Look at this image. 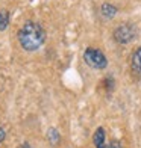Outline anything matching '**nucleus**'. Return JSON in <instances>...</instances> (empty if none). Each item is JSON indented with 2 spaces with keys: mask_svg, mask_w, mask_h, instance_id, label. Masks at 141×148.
Here are the masks:
<instances>
[{
  "mask_svg": "<svg viewBox=\"0 0 141 148\" xmlns=\"http://www.w3.org/2000/svg\"><path fill=\"white\" fill-rule=\"evenodd\" d=\"M5 139H6V132L3 130V127L0 125V144H2V142H3Z\"/></svg>",
  "mask_w": 141,
  "mask_h": 148,
  "instance_id": "10",
  "label": "nucleus"
},
{
  "mask_svg": "<svg viewBox=\"0 0 141 148\" xmlns=\"http://www.w3.org/2000/svg\"><path fill=\"white\" fill-rule=\"evenodd\" d=\"M132 68L141 73V45L138 49H135V51L132 53Z\"/></svg>",
  "mask_w": 141,
  "mask_h": 148,
  "instance_id": "6",
  "label": "nucleus"
},
{
  "mask_svg": "<svg viewBox=\"0 0 141 148\" xmlns=\"http://www.w3.org/2000/svg\"><path fill=\"white\" fill-rule=\"evenodd\" d=\"M93 144L96 148H123L120 140H111L106 142V133L103 127H97V130L93 134Z\"/></svg>",
  "mask_w": 141,
  "mask_h": 148,
  "instance_id": "4",
  "label": "nucleus"
},
{
  "mask_svg": "<svg viewBox=\"0 0 141 148\" xmlns=\"http://www.w3.org/2000/svg\"><path fill=\"white\" fill-rule=\"evenodd\" d=\"M47 140H49L52 145H56L59 140H61V134H59V132L55 127H50L49 132H47Z\"/></svg>",
  "mask_w": 141,
  "mask_h": 148,
  "instance_id": "8",
  "label": "nucleus"
},
{
  "mask_svg": "<svg viewBox=\"0 0 141 148\" xmlns=\"http://www.w3.org/2000/svg\"><path fill=\"white\" fill-rule=\"evenodd\" d=\"M46 30L37 21H26L17 33L20 47L24 51H37L46 42Z\"/></svg>",
  "mask_w": 141,
  "mask_h": 148,
  "instance_id": "1",
  "label": "nucleus"
},
{
  "mask_svg": "<svg viewBox=\"0 0 141 148\" xmlns=\"http://www.w3.org/2000/svg\"><path fill=\"white\" fill-rule=\"evenodd\" d=\"M105 85H106V89L111 91V89L114 88V80H112V77H105Z\"/></svg>",
  "mask_w": 141,
  "mask_h": 148,
  "instance_id": "9",
  "label": "nucleus"
},
{
  "mask_svg": "<svg viewBox=\"0 0 141 148\" xmlns=\"http://www.w3.org/2000/svg\"><path fill=\"white\" fill-rule=\"evenodd\" d=\"M84 60L86 65L94 70H105L108 66V59L103 55V51L94 49V47H88L84 51Z\"/></svg>",
  "mask_w": 141,
  "mask_h": 148,
  "instance_id": "2",
  "label": "nucleus"
},
{
  "mask_svg": "<svg viewBox=\"0 0 141 148\" xmlns=\"http://www.w3.org/2000/svg\"><path fill=\"white\" fill-rule=\"evenodd\" d=\"M100 14L103 18H114L117 14V8L111 3H103L100 6Z\"/></svg>",
  "mask_w": 141,
  "mask_h": 148,
  "instance_id": "5",
  "label": "nucleus"
},
{
  "mask_svg": "<svg viewBox=\"0 0 141 148\" xmlns=\"http://www.w3.org/2000/svg\"><path fill=\"white\" fill-rule=\"evenodd\" d=\"M17 148H32V147H30V145H29L28 142H23V144H20V145H18Z\"/></svg>",
  "mask_w": 141,
  "mask_h": 148,
  "instance_id": "11",
  "label": "nucleus"
},
{
  "mask_svg": "<svg viewBox=\"0 0 141 148\" xmlns=\"http://www.w3.org/2000/svg\"><path fill=\"white\" fill-rule=\"evenodd\" d=\"M9 18H11L9 12L3 8H0V32L6 30V27L9 26Z\"/></svg>",
  "mask_w": 141,
  "mask_h": 148,
  "instance_id": "7",
  "label": "nucleus"
},
{
  "mask_svg": "<svg viewBox=\"0 0 141 148\" xmlns=\"http://www.w3.org/2000/svg\"><path fill=\"white\" fill-rule=\"evenodd\" d=\"M115 42L118 44H129L133 38L137 36V27L131 23H123V24H118L115 29H114L112 33Z\"/></svg>",
  "mask_w": 141,
  "mask_h": 148,
  "instance_id": "3",
  "label": "nucleus"
}]
</instances>
